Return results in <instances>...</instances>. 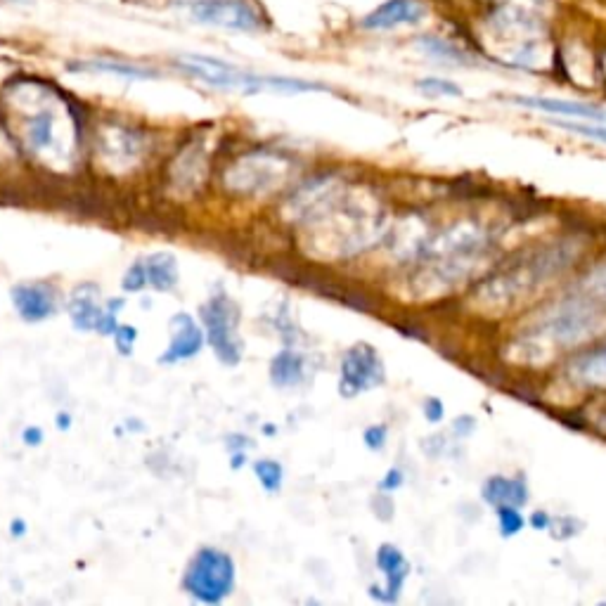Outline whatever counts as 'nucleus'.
I'll list each match as a JSON object with an SVG mask.
<instances>
[{
  "mask_svg": "<svg viewBox=\"0 0 606 606\" xmlns=\"http://www.w3.org/2000/svg\"><path fill=\"white\" fill-rule=\"evenodd\" d=\"M5 105L17 121L19 138L34 157L55 164L72 161L76 150V116L67 100L41 81H22L5 90Z\"/></svg>",
  "mask_w": 606,
  "mask_h": 606,
  "instance_id": "1",
  "label": "nucleus"
},
{
  "mask_svg": "<svg viewBox=\"0 0 606 606\" xmlns=\"http://www.w3.org/2000/svg\"><path fill=\"white\" fill-rule=\"evenodd\" d=\"M178 69L190 74L192 79H199L209 86L221 90H240V93H282V95H299L315 93V90H327L325 86L303 79H289V76H259L242 72L235 64H228L216 57L206 55H183L178 60Z\"/></svg>",
  "mask_w": 606,
  "mask_h": 606,
  "instance_id": "2",
  "label": "nucleus"
},
{
  "mask_svg": "<svg viewBox=\"0 0 606 606\" xmlns=\"http://www.w3.org/2000/svg\"><path fill=\"white\" fill-rule=\"evenodd\" d=\"M237 569L228 552L218 547H202L190 559L183 576V590L199 604L216 606L235 590Z\"/></svg>",
  "mask_w": 606,
  "mask_h": 606,
  "instance_id": "3",
  "label": "nucleus"
},
{
  "mask_svg": "<svg viewBox=\"0 0 606 606\" xmlns=\"http://www.w3.org/2000/svg\"><path fill=\"white\" fill-rule=\"evenodd\" d=\"M602 325L604 315L597 306H590V301H566L538 320L533 337L543 339L545 344L571 346L592 337Z\"/></svg>",
  "mask_w": 606,
  "mask_h": 606,
  "instance_id": "4",
  "label": "nucleus"
},
{
  "mask_svg": "<svg viewBox=\"0 0 606 606\" xmlns=\"http://www.w3.org/2000/svg\"><path fill=\"white\" fill-rule=\"evenodd\" d=\"M204 337L214 348L223 365H237L242 360L244 344L240 337V308L228 294L218 292L202 308Z\"/></svg>",
  "mask_w": 606,
  "mask_h": 606,
  "instance_id": "5",
  "label": "nucleus"
},
{
  "mask_svg": "<svg viewBox=\"0 0 606 606\" xmlns=\"http://www.w3.org/2000/svg\"><path fill=\"white\" fill-rule=\"evenodd\" d=\"M384 360L375 346L358 341L341 358L339 393L344 398H356L360 393L375 391L384 384Z\"/></svg>",
  "mask_w": 606,
  "mask_h": 606,
  "instance_id": "6",
  "label": "nucleus"
},
{
  "mask_svg": "<svg viewBox=\"0 0 606 606\" xmlns=\"http://www.w3.org/2000/svg\"><path fill=\"white\" fill-rule=\"evenodd\" d=\"M188 15L199 24L228 31H259L263 19L249 0H180Z\"/></svg>",
  "mask_w": 606,
  "mask_h": 606,
  "instance_id": "7",
  "label": "nucleus"
},
{
  "mask_svg": "<svg viewBox=\"0 0 606 606\" xmlns=\"http://www.w3.org/2000/svg\"><path fill=\"white\" fill-rule=\"evenodd\" d=\"M375 562L379 573L384 576V585H375V588L370 590V595L386 604L398 602L405 580L410 576V562L405 559V554L391 543H384L379 547Z\"/></svg>",
  "mask_w": 606,
  "mask_h": 606,
  "instance_id": "8",
  "label": "nucleus"
},
{
  "mask_svg": "<svg viewBox=\"0 0 606 606\" xmlns=\"http://www.w3.org/2000/svg\"><path fill=\"white\" fill-rule=\"evenodd\" d=\"M12 306L24 322H43L57 313V292L45 282H31V285L12 287Z\"/></svg>",
  "mask_w": 606,
  "mask_h": 606,
  "instance_id": "9",
  "label": "nucleus"
},
{
  "mask_svg": "<svg viewBox=\"0 0 606 606\" xmlns=\"http://www.w3.org/2000/svg\"><path fill=\"white\" fill-rule=\"evenodd\" d=\"M173 325V339L169 348L161 356V363L164 365H173V363H183V360L195 358L204 346V332L202 327L197 325L195 318L190 313H178L173 315L171 320Z\"/></svg>",
  "mask_w": 606,
  "mask_h": 606,
  "instance_id": "10",
  "label": "nucleus"
},
{
  "mask_svg": "<svg viewBox=\"0 0 606 606\" xmlns=\"http://www.w3.org/2000/svg\"><path fill=\"white\" fill-rule=\"evenodd\" d=\"M280 173L282 171H280V166H277L275 159L247 157L230 171L228 183L235 190H242V192H263L268 185L277 183V176H280Z\"/></svg>",
  "mask_w": 606,
  "mask_h": 606,
  "instance_id": "11",
  "label": "nucleus"
},
{
  "mask_svg": "<svg viewBox=\"0 0 606 606\" xmlns=\"http://www.w3.org/2000/svg\"><path fill=\"white\" fill-rule=\"evenodd\" d=\"M424 15H427V10L417 0H389L363 19V27L370 31H384L398 27V24L422 22Z\"/></svg>",
  "mask_w": 606,
  "mask_h": 606,
  "instance_id": "12",
  "label": "nucleus"
},
{
  "mask_svg": "<svg viewBox=\"0 0 606 606\" xmlns=\"http://www.w3.org/2000/svg\"><path fill=\"white\" fill-rule=\"evenodd\" d=\"M514 105L538 109L545 114H557V116H569V119L578 121H599L606 124V109L585 105V102H573V100H557V98H535V95H524V98H512Z\"/></svg>",
  "mask_w": 606,
  "mask_h": 606,
  "instance_id": "13",
  "label": "nucleus"
},
{
  "mask_svg": "<svg viewBox=\"0 0 606 606\" xmlns=\"http://www.w3.org/2000/svg\"><path fill=\"white\" fill-rule=\"evenodd\" d=\"M102 313H105V308H102L100 303V289L95 285H81L76 289L72 301H69V315H72V322L76 330L81 332H95L98 330Z\"/></svg>",
  "mask_w": 606,
  "mask_h": 606,
  "instance_id": "14",
  "label": "nucleus"
},
{
  "mask_svg": "<svg viewBox=\"0 0 606 606\" xmlns=\"http://www.w3.org/2000/svg\"><path fill=\"white\" fill-rule=\"evenodd\" d=\"M481 495L491 507H500V505L524 507L528 498H531V495H528V483L521 479V476L509 479V476L502 474H495L483 483Z\"/></svg>",
  "mask_w": 606,
  "mask_h": 606,
  "instance_id": "15",
  "label": "nucleus"
},
{
  "mask_svg": "<svg viewBox=\"0 0 606 606\" xmlns=\"http://www.w3.org/2000/svg\"><path fill=\"white\" fill-rule=\"evenodd\" d=\"M306 370V358L299 351L285 348L270 360V382L280 389H294V386L306 382Z\"/></svg>",
  "mask_w": 606,
  "mask_h": 606,
  "instance_id": "16",
  "label": "nucleus"
},
{
  "mask_svg": "<svg viewBox=\"0 0 606 606\" xmlns=\"http://www.w3.org/2000/svg\"><path fill=\"white\" fill-rule=\"evenodd\" d=\"M569 375L583 386H606V344L573 360Z\"/></svg>",
  "mask_w": 606,
  "mask_h": 606,
  "instance_id": "17",
  "label": "nucleus"
},
{
  "mask_svg": "<svg viewBox=\"0 0 606 606\" xmlns=\"http://www.w3.org/2000/svg\"><path fill=\"white\" fill-rule=\"evenodd\" d=\"M145 273H147V287L154 292H171L178 285V261L173 254L159 251L145 259Z\"/></svg>",
  "mask_w": 606,
  "mask_h": 606,
  "instance_id": "18",
  "label": "nucleus"
},
{
  "mask_svg": "<svg viewBox=\"0 0 606 606\" xmlns=\"http://www.w3.org/2000/svg\"><path fill=\"white\" fill-rule=\"evenodd\" d=\"M74 72H90V74H114V76H124V79L131 81H140V79H154L157 72H150V69L135 67V64H124V62H79L72 64Z\"/></svg>",
  "mask_w": 606,
  "mask_h": 606,
  "instance_id": "19",
  "label": "nucleus"
},
{
  "mask_svg": "<svg viewBox=\"0 0 606 606\" xmlns=\"http://www.w3.org/2000/svg\"><path fill=\"white\" fill-rule=\"evenodd\" d=\"M254 474L266 493L275 495L282 491V483H285V469H282L280 462L259 460L254 464Z\"/></svg>",
  "mask_w": 606,
  "mask_h": 606,
  "instance_id": "20",
  "label": "nucleus"
},
{
  "mask_svg": "<svg viewBox=\"0 0 606 606\" xmlns=\"http://www.w3.org/2000/svg\"><path fill=\"white\" fill-rule=\"evenodd\" d=\"M495 517H498V531L502 538H514L526 528V519L521 514V507L500 505L495 507Z\"/></svg>",
  "mask_w": 606,
  "mask_h": 606,
  "instance_id": "21",
  "label": "nucleus"
},
{
  "mask_svg": "<svg viewBox=\"0 0 606 606\" xmlns=\"http://www.w3.org/2000/svg\"><path fill=\"white\" fill-rule=\"evenodd\" d=\"M419 45H422V50L431 57H438V60H446V62H467V55L462 53V50L453 48V45L441 41V38L436 36H422L419 38Z\"/></svg>",
  "mask_w": 606,
  "mask_h": 606,
  "instance_id": "22",
  "label": "nucleus"
},
{
  "mask_svg": "<svg viewBox=\"0 0 606 606\" xmlns=\"http://www.w3.org/2000/svg\"><path fill=\"white\" fill-rule=\"evenodd\" d=\"M417 88L422 90L429 98H460L462 88L453 81L438 79V76H429V79L417 81Z\"/></svg>",
  "mask_w": 606,
  "mask_h": 606,
  "instance_id": "23",
  "label": "nucleus"
},
{
  "mask_svg": "<svg viewBox=\"0 0 606 606\" xmlns=\"http://www.w3.org/2000/svg\"><path fill=\"white\" fill-rule=\"evenodd\" d=\"M557 126L566 128V131L583 135V138L597 140V143L606 145V126L599 124V121H590V124H583V121H578V124H571V121H557Z\"/></svg>",
  "mask_w": 606,
  "mask_h": 606,
  "instance_id": "24",
  "label": "nucleus"
},
{
  "mask_svg": "<svg viewBox=\"0 0 606 606\" xmlns=\"http://www.w3.org/2000/svg\"><path fill=\"white\" fill-rule=\"evenodd\" d=\"M124 292H131V294H138L143 292V289L147 287V273H145V261H135L131 268L126 270L124 275Z\"/></svg>",
  "mask_w": 606,
  "mask_h": 606,
  "instance_id": "25",
  "label": "nucleus"
},
{
  "mask_svg": "<svg viewBox=\"0 0 606 606\" xmlns=\"http://www.w3.org/2000/svg\"><path fill=\"white\" fill-rule=\"evenodd\" d=\"M114 337V346L116 351L121 353V356H131L133 348H135V339H138V330L131 325H124V327H116V332L112 334Z\"/></svg>",
  "mask_w": 606,
  "mask_h": 606,
  "instance_id": "26",
  "label": "nucleus"
},
{
  "mask_svg": "<svg viewBox=\"0 0 606 606\" xmlns=\"http://www.w3.org/2000/svg\"><path fill=\"white\" fill-rule=\"evenodd\" d=\"M363 443H365V448L375 450V453L377 450H384L386 443H389V429H386L384 424H372V427L365 429Z\"/></svg>",
  "mask_w": 606,
  "mask_h": 606,
  "instance_id": "27",
  "label": "nucleus"
},
{
  "mask_svg": "<svg viewBox=\"0 0 606 606\" xmlns=\"http://www.w3.org/2000/svg\"><path fill=\"white\" fill-rule=\"evenodd\" d=\"M580 521L573 519V517H559V519H552L550 521V528L547 531H554L552 535L554 538L559 540H566V538H573V535H578L580 531Z\"/></svg>",
  "mask_w": 606,
  "mask_h": 606,
  "instance_id": "28",
  "label": "nucleus"
},
{
  "mask_svg": "<svg viewBox=\"0 0 606 606\" xmlns=\"http://www.w3.org/2000/svg\"><path fill=\"white\" fill-rule=\"evenodd\" d=\"M372 509L382 521H391L393 519V502H391V493H377L375 500H372Z\"/></svg>",
  "mask_w": 606,
  "mask_h": 606,
  "instance_id": "29",
  "label": "nucleus"
},
{
  "mask_svg": "<svg viewBox=\"0 0 606 606\" xmlns=\"http://www.w3.org/2000/svg\"><path fill=\"white\" fill-rule=\"evenodd\" d=\"M422 410H424V417H427L431 424H438L443 417H446V405H443L441 398H434V396L427 398Z\"/></svg>",
  "mask_w": 606,
  "mask_h": 606,
  "instance_id": "30",
  "label": "nucleus"
},
{
  "mask_svg": "<svg viewBox=\"0 0 606 606\" xmlns=\"http://www.w3.org/2000/svg\"><path fill=\"white\" fill-rule=\"evenodd\" d=\"M405 483V476H403V472L401 469H389V472L384 474V479L379 481V491H384V493H393V491H398V488H401Z\"/></svg>",
  "mask_w": 606,
  "mask_h": 606,
  "instance_id": "31",
  "label": "nucleus"
},
{
  "mask_svg": "<svg viewBox=\"0 0 606 606\" xmlns=\"http://www.w3.org/2000/svg\"><path fill=\"white\" fill-rule=\"evenodd\" d=\"M588 292L592 294V301H604L606 303V270L599 273L588 282Z\"/></svg>",
  "mask_w": 606,
  "mask_h": 606,
  "instance_id": "32",
  "label": "nucleus"
},
{
  "mask_svg": "<svg viewBox=\"0 0 606 606\" xmlns=\"http://www.w3.org/2000/svg\"><path fill=\"white\" fill-rule=\"evenodd\" d=\"M474 429H476V422H474V417H469V415L457 417L455 422H453V434H455L457 438L472 436V434H474Z\"/></svg>",
  "mask_w": 606,
  "mask_h": 606,
  "instance_id": "33",
  "label": "nucleus"
},
{
  "mask_svg": "<svg viewBox=\"0 0 606 606\" xmlns=\"http://www.w3.org/2000/svg\"><path fill=\"white\" fill-rule=\"evenodd\" d=\"M22 441L27 443L29 448L41 446V443H43V431L38 429V427H27V429H24V434H22Z\"/></svg>",
  "mask_w": 606,
  "mask_h": 606,
  "instance_id": "34",
  "label": "nucleus"
},
{
  "mask_svg": "<svg viewBox=\"0 0 606 606\" xmlns=\"http://www.w3.org/2000/svg\"><path fill=\"white\" fill-rule=\"evenodd\" d=\"M225 443H228V450H230V453H235V450H247V448L254 446V443H251L249 438H247V436H242V434H232V436H228V441H225Z\"/></svg>",
  "mask_w": 606,
  "mask_h": 606,
  "instance_id": "35",
  "label": "nucleus"
},
{
  "mask_svg": "<svg viewBox=\"0 0 606 606\" xmlns=\"http://www.w3.org/2000/svg\"><path fill=\"white\" fill-rule=\"evenodd\" d=\"M552 517L547 512H533V517L528 519V524L533 526V531H547L550 528Z\"/></svg>",
  "mask_w": 606,
  "mask_h": 606,
  "instance_id": "36",
  "label": "nucleus"
},
{
  "mask_svg": "<svg viewBox=\"0 0 606 606\" xmlns=\"http://www.w3.org/2000/svg\"><path fill=\"white\" fill-rule=\"evenodd\" d=\"M247 464V450H235L230 453V467L232 469H242Z\"/></svg>",
  "mask_w": 606,
  "mask_h": 606,
  "instance_id": "37",
  "label": "nucleus"
},
{
  "mask_svg": "<svg viewBox=\"0 0 606 606\" xmlns=\"http://www.w3.org/2000/svg\"><path fill=\"white\" fill-rule=\"evenodd\" d=\"M55 424L62 431H67L69 427H72V415H67V412H60V415H57V419H55Z\"/></svg>",
  "mask_w": 606,
  "mask_h": 606,
  "instance_id": "38",
  "label": "nucleus"
},
{
  "mask_svg": "<svg viewBox=\"0 0 606 606\" xmlns=\"http://www.w3.org/2000/svg\"><path fill=\"white\" fill-rule=\"evenodd\" d=\"M24 528H27V524L24 521H12V535H24Z\"/></svg>",
  "mask_w": 606,
  "mask_h": 606,
  "instance_id": "39",
  "label": "nucleus"
}]
</instances>
